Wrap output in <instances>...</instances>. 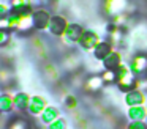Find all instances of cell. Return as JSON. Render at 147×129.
Returning a JSON list of instances; mask_svg holds the SVG:
<instances>
[{"mask_svg": "<svg viewBox=\"0 0 147 129\" xmlns=\"http://www.w3.org/2000/svg\"><path fill=\"white\" fill-rule=\"evenodd\" d=\"M123 101H125V104H127L128 107H134V106H144L146 101H147V98L141 90L133 88V90L127 91V93L123 94Z\"/></svg>", "mask_w": 147, "mask_h": 129, "instance_id": "obj_7", "label": "cell"}, {"mask_svg": "<svg viewBox=\"0 0 147 129\" xmlns=\"http://www.w3.org/2000/svg\"><path fill=\"white\" fill-rule=\"evenodd\" d=\"M130 68H131V71H133L136 76L144 74V72L147 71V55H144V53H138V55H134L133 58H131Z\"/></svg>", "mask_w": 147, "mask_h": 129, "instance_id": "obj_10", "label": "cell"}, {"mask_svg": "<svg viewBox=\"0 0 147 129\" xmlns=\"http://www.w3.org/2000/svg\"><path fill=\"white\" fill-rule=\"evenodd\" d=\"M46 107H48V101H46L43 96H38V94L30 96V106H29V113L30 115L40 116L43 112H45Z\"/></svg>", "mask_w": 147, "mask_h": 129, "instance_id": "obj_8", "label": "cell"}, {"mask_svg": "<svg viewBox=\"0 0 147 129\" xmlns=\"http://www.w3.org/2000/svg\"><path fill=\"white\" fill-rule=\"evenodd\" d=\"M10 30H0V47L7 46L10 43Z\"/></svg>", "mask_w": 147, "mask_h": 129, "instance_id": "obj_26", "label": "cell"}, {"mask_svg": "<svg viewBox=\"0 0 147 129\" xmlns=\"http://www.w3.org/2000/svg\"><path fill=\"white\" fill-rule=\"evenodd\" d=\"M117 72H119V77H117V87L120 88V90L123 91V93H127V91L133 90V88L136 87V80H138V77H136V74H134V72L131 71L130 65H127V63L122 61V63H120V66H119V69H117Z\"/></svg>", "mask_w": 147, "mask_h": 129, "instance_id": "obj_1", "label": "cell"}, {"mask_svg": "<svg viewBox=\"0 0 147 129\" xmlns=\"http://www.w3.org/2000/svg\"><path fill=\"white\" fill-rule=\"evenodd\" d=\"M109 43L111 44H119L122 43V39H123V30H122V27H115V25H112L111 28H109Z\"/></svg>", "mask_w": 147, "mask_h": 129, "instance_id": "obj_19", "label": "cell"}, {"mask_svg": "<svg viewBox=\"0 0 147 129\" xmlns=\"http://www.w3.org/2000/svg\"><path fill=\"white\" fill-rule=\"evenodd\" d=\"M10 13H11L10 3H0V17H7Z\"/></svg>", "mask_w": 147, "mask_h": 129, "instance_id": "obj_29", "label": "cell"}, {"mask_svg": "<svg viewBox=\"0 0 147 129\" xmlns=\"http://www.w3.org/2000/svg\"><path fill=\"white\" fill-rule=\"evenodd\" d=\"M127 6H128L127 0H105V2H103V11L108 16L114 17V16H117V14L125 13Z\"/></svg>", "mask_w": 147, "mask_h": 129, "instance_id": "obj_4", "label": "cell"}, {"mask_svg": "<svg viewBox=\"0 0 147 129\" xmlns=\"http://www.w3.org/2000/svg\"><path fill=\"white\" fill-rule=\"evenodd\" d=\"M10 77H11L10 69H5V68L0 69V84H7L10 80Z\"/></svg>", "mask_w": 147, "mask_h": 129, "instance_id": "obj_28", "label": "cell"}, {"mask_svg": "<svg viewBox=\"0 0 147 129\" xmlns=\"http://www.w3.org/2000/svg\"><path fill=\"white\" fill-rule=\"evenodd\" d=\"M112 50H114V49H112V44L109 43V41H101V43H100L98 46L92 50V52H93V57H95L96 60L103 61V60H105L106 57L112 52Z\"/></svg>", "mask_w": 147, "mask_h": 129, "instance_id": "obj_13", "label": "cell"}, {"mask_svg": "<svg viewBox=\"0 0 147 129\" xmlns=\"http://www.w3.org/2000/svg\"><path fill=\"white\" fill-rule=\"evenodd\" d=\"M67 121L63 118H59L55 121H52L51 124H48V129H67Z\"/></svg>", "mask_w": 147, "mask_h": 129, "instance_id": "obj_25", "label": "cell"}, {"mask_svg": "<svg viewBox=\"0 0 147 129\" xmlns=\"http://www.w3.org/2000/svg\"><path fill=\"white\" fill-rule=\"evenodd\" d=\"M2 113H3V112H2V109H0V115H2Z\"/></svg>", "mask_w": 147, "mask_h": 129, "instance_id": "obj_31", "label": "cell"}, {"mask_svg": "<svg viewBox=\"0 0 147 129\" xmlns=\"http://www.w3.org/2000/svg\"><path fill=\"white\" fill-rule=\"evenodd\" d=\"M60 118V112H59L57 107L54 106H48L45 109V112L40 115V120H41L43 124H51L52 121H55V120Z\"/></svg>", "mask_w": 147, "mask_h": 129, "instance_id": "obj_15", "label": "cell"}, {"mask_svg": "<svg viewBox=\"0 0 147 129\" xmlns=\"http://www.w3.org/2000/svg\"><path fill=\"white\" fill-rule=\"evenodd\" d=\"M105 80V84H117V77H119V72L117 69H109V68H105L103 72L100 74Z\"/></svg>", "mask_w": 147, "mask_h": 129, "instance_id": "obj_20", "label": "cell"}, {"mask_svg": "<svg viewBox=\"0 0 147 129\" xmlns=\"http://www.w3.org/2000/svg\"><path fill=\"white\" fill-rule=\"evenodd\" d=\"M101 41L103 39L100 38V35L96 33V31L89 30V28H84L82 33H81L79 41H78V44H79L84 50H93Z\"/></svg>", "mask_w": 147, "mask_h": 129, "instance_id": "obj_2", "label": "cell"}, {"mask_svg": "<svg viewBox=\"0 0 147 129\" xmlns=\"http://www.w3.org/2000/svg\"><path fill=\"white\" fill-rule=\"evenodd\" d=\"M32 28H35L33 25V11L26 13V14H19V25H18V31L21 33H27Z\"/></svg>", "mask_w": 147, "mask_h": 129, "instance_id": "obj_14", "label": "cell"}, {"mask_svg": "<svg viewBox=\"0 0 147 129\" xmlns=\"http://www.w3.org/2000/svg\"><path fill=\"white\" fill-rule=\"evenodd\" d=\"M52 14L49 13L48 8H40L33 9V25H35L36 30H48V25L51 22Z\"/></svg>", "mask_w": 147, "mask_h": 129, "instance_id": "obj_3", "label": "cell"}, {"mask_svg": "<svg viewBox=\"0 0 147 129\" xmlns=\"http://www.w3.org/2000/svg\"><path fill=\"white\" fill-rule=\"evenodd\" d=\"M0 30H10V22H8V16H7V17H0Z\"/></svg>", "mask_w": 147, "mask_h": 129, "instance_id": "obj_30", "label": "cell"}, {"mask_svg": "<svg viewBox=\"0 0 147 129\" xmlns=\"http://www.w3.org/2000/svg\"><path fill=\"white\" fill-rule=\"evenodd\" d=\"M14 104H16V110L18 112H29V106H30V96L24 91L14 94Z\"/></svg>", "mask_w": 147, "mask_h": 129, "instance_id": "obj_16", "label": "cell"}, {"mask_svg": "<svg viewBox=\"0 0 147 129\" xmlns=\"http://www.w3.org/2000/svg\"><path fill=\"white\" fill-rule=\"evenodd\" d=\"M67 27H68L67 19L62 17V16H59V14H54L51 17L49 25H48V31L52 35V36H62L63 31L67 30Z\"/></svg>", "mask_w": 147, "mask_h": 129, "instance_id": "obj_6", "label": "cell"}, {"mask_svg": "<svg viewBox=\"0 0 147 129\" xmlns=\"http://www.w3.org/2000/svg\"><path fill=\"white\" fill-rule=\"evenodd\" d=\"M146 82H147V79H146Z\"/></svg>", "mask_w": 147, "mask_h": 129, "instance_id": "obj_33", "label": "cell"}, {"mask_svg": "<svg viewBox=\"0 0 147 129\" xmlns=\"http://www.w3.org/2000/svg\"><path fill=\"white\" fill-rule=\"evenodd\" d=\"M130 21V16L127 14V13H122V14H117L112 17V25H115V27H125V24Z\"/></svg>", "mask_w": 147, "mask_h": 129, "instance_id": "obj_22", "label": "cell"}, {"mask_svg": "<svg viewBox=\"0 0 147 129\" xmlns=\"http://www.w3.org/2000/svg\"><path fill=\"white\" fill-rule=\"evenodd\" d=\"M40 2H46V0H40Z\"/></svg>", "mask_w": 147, "mask_h": 129, "instance_id": "obj_32", "label": "cell"}, {"mask_svg": "<svg viewBox=\"0 0 147 129\" xmlns=\"http://www.w3.org/2000/svg\"><path fill=\"white\" fill-rule=\"evenodd\" d=\"M127 116L130 121H146L147 120V107L144 106H134V107H128Z\"/></svg>", "mask_w": 147, "mask_h": 129, "instance_id": "obj_11", "label": "cell"}, {"mask_svg": "<svg viewBox=\"0 0 147 129\" xmlns=\"http://www.w3.org/2000/svg\"><path fill=\"white\" fill-rule=\"evenodd\" d=\"M103 66L105 68H109V69H119V66H120L122 63V55L119 50H112L111 53H109L108 57H106L105 60H103Z\"/></svg>", "mask_w": 147, "mask_h": 129, "instance_id": "obj_17", "label": "cell"}, {"mask_svg": "<svg viewBox=\"0 0 147 129\" xmlns=\"http://www.w3.org/2000/svg\"><path fill=\"white\" fill-rule=\"evenodd\" d=\"M7 129H30V123L22 116H18V118H13L8 123Z\"/></svg>", "mask_w": 147, "mask_h": 129, "instance_id": "obj_21", "label": "cell"}, {"mask_svg": "<svg viewBox=\"0 0 147 129\" xmlns=\"http://www.w3.org/2000/svg\"><path fill=\"white\" fill-rule=\"evenodd\" d=\"M8 22H10V30H18V25H19V14L10 13V14H8Z\"/></svg>", "mask_w": 147, "mask_h": 129, "instance_id": "obj_24", "label": "cell"}, {"mask_svg": "<svg viewBox=\"0 0 147 129\" xmlns=\"http://www.w3.org/2000/svg\"><path fill=\"white\" fill-rule=\"evenodd\" d=\"M127 129H147V123L146 121H130Z\"/></svg>", "mask_w": 147, "mask_h": 129, "instance_id": "obj_27", "label": "cell"}, {"mask_svg": "<svg viewBox=\"0 0 147 129\" xmlns=\"http://www.w3.org/2000/svg\"><path fill=\"white\" fill-rule=\"evenodd\" d=\"M65 106H67V109H70V110H74L78 107V98L76 96H73V94H68V96H65Z\"/></svg>", "mask_w": 147, "mask_h": 129, "instance_id": "obj_23", "label": "cell"}, {"mask_svg": "<svg viewBox=\"0 0 147 129\" xmlns=\"http://www.w3.org/2000/svg\"><path fill=\"white\" fill-rule=\"evenodd\" d=\"M82 30L84 28L81 27L79 24H68L67 30H65L63 35L60 36L62 41H63V44H68V46H71V44H78Z\"/></svg>", "mask_w": 147, "mask_h": 129, "instance_id": "obj_5", "label": "cell"}, {"mask_svg": "<svg viewBox=\"0 0 147 129\" xmlns=\"http://www.w3.org/2000/svg\"><path fill=\"white\" fill-rule=\"evenodd\" d=\"M103 85H105V80H103L101 76L93 74L90 77H87V80L84 82V91L86 93H98L103 88Z\"/></svg>", "mask_w": 147, "mask_h": 129, "instance_id": "obj_9", "label": "cell"}, {"mask_svg": "<svg viewBox=\"0 0 147 129\" xmlns=\"http://www.w3.org/2000/svg\"><path fill=\"white\" fill-rule=\"evenodd\" d=\"M0 109L3 113H10L16 110V104H14V96L10 93H2L0 94Z\"/></svg>", "mask_w": 147, "mask_h": 129, "instance_id": "obj_18", "label": "cell"}, {"mask_svg": "<svg viewBox=\"0 0 147 129\" xmlns=\"http://www.w3.org/2000/svg\"><path fill=\"white\" fill-rule=\"evenodd\" d=\"M10 5H11V13H16V14H26V13L33 11L30 0H10Z\"/></svg>", "mask_w": 147, "mask_h": 129, "instance_id": "obj_12", "label": "cell"}]
</instances>
